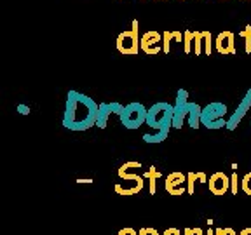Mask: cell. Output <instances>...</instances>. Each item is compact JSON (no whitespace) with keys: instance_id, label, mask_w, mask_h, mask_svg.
I'll return each instance as SVG.
<instances>
[{"instance_id":"4fadbf2b","label":"cell","mask_w":251,"mask_h":235,"mask_svg":"<svg viewBox=\"0 0 251 235\" xmlns=\"http://www.w3.org/2000/svg\"><path fill=\"white\" fill-rule=\"evenodd\" d=\"M235 35L232 31H220L218 35L215 39V51L218 54H224V56H228V54H235Z\"/></svg>"},{"instance_id":"2e32d148","label":"cell","mask_w":251,"mask_h":235,"mask_svg":"<svg viewBox=\"0 0 251 235\" xmlns=\"http://www.w3.org/2000/svg\"><path fill=\"white\" fill-rule=\"evenodd\" d=\"M112 115V110H110V103H100V112H98V125L100 129H105L106 122H108V117Z\"/></svg>"},{"instance_id":"d590c367","label":"cell","mask_w":251,"mask_h":235,"mask_svg":"<svg viewBox=\"0 0 251 235\" xmlns=\"http://www.w3.org/2000/svg\"><path fill=\"white\" fill-rule=\"evenodd\" d=\"M224 2H225V0H224Z\"/></svg>"},{"instance_id":"ffe728a7","label":"cell","mask_w":251,"mask_h":235,"mask_svg":"<svg viewBox=\"0 0 251 235\" xmlns=\"http://www.w3.org/2000/svg\"><path fill=\"white\" fill-rule=\"evenodd\" d=\"M196 181H199L197 180V172L190 171L187 174V193L188 195H194V193H196Z\"/></svg>"},{"instance_id":"5bb4252c","label":"cell","mask_w":251,"mask_h":235,"mask_svg":"<svg viewBox=\"0 0 251 235\" xmlns=\"http://www.w3.org/2000/svg\"><path fill=\"white\" fill-rule=\"evenodd\" d=\"M175 42H183V35H181V31H173V30H166L162 33V51L166 54L173 51V44Z\"/></svg>"},{"instance_id":"6da1fadb","label":"cell","mask_w":251,"mask_h":235,"mask_svg":"<svg viewBox=\"0 0 251 235\" xmlns=\"http://www.w3.org/2000/svg\"><path fill=\"white\" fill-rule=\"evenodd\" d=\"M98 112L100 105L87 94L74 89L68 91L65 114H63V127L75 131V133L91 129L98 122Z\"/></svg>"},{"instance_id":"8d00e7d4","label":"cell","mask_w":251,"mask_h":235,"mask_svg":"<svg viewBox=\"0 0 251 235\" xmlns=\"http://www.w3.org/2000/svg\"><path fill=\"white\" fill-rule=\"evenodd\" d=\"M250 125H251V124H250Z\"/></svg>"},{"instance_id":"ba28073f","label":"cell","mask_w":251,"mask_h":235,"mask_svg":"<svg viewBox=\"0 0 251 235\" xmlns=\"http://www.w3.org/2000/svg\"><path fill=\"white\" fill-rule=\"evenodd\" d=\"M140 47L141 51L149 56H155L162 51V33L155 30L145 31L140 39Z\"/></svg>"},{"instance_id":"836d02e7","label":"cell","mask_w":251,"mask_h":235,"mask_svg":"<svg viewBox=\"0 0 251 235\" xmlns=\"http://www.w3.org/2000/svg\"><path fill=\"white\" fill-rule=\"evenodd\" d=\"M206 235H215V230H211V228H209L208 234H206Z\"/></svg>"},{"instance_id":"cb8c5ba5","label":"cell","mask_w":251,"mask_h":235,"mask_svg":"<svg viewBox=\"0 0 251 235\" xmlns=\"http://www.w3.org/2000/svg\"><path fill=\"white\" fill-rule=\"evenodd\" d=\"M110 110H112V114L121 115V114H122V110H124V105H121V103L114 101V103H110Z\"/></svg>"},{"instance_id":"4316f807","label":"cell","mask_w":251,"mask_h":235,"mask_svg":"<svg viewBox=\"0 0 251 235\" xmlns=\"http://www.w3.org/2000/svg\"><path fill=\"white\" fill-rule=\"evenodd\" d=\"M16 110H18L21 115H28V114H30V106H28V105H18V108H16Z\"/></svg>"},{"instance_id":"44dd1931","label":"cell","mask_w":251,"mask_h":235,"mask_svg":"<svg viewBox=\"0 0 251 235\" xmlns=\"http://www.w3.org/2000/svg\"><path fill=\"white\" fill-rule=\"evenodd\" d=\"M241 190H243L246 195H251V171L246 172L241 180Z\"/></svg>"},{"instance_id":"9a60e30c","label":"cell","mask_w":251,"mask_h":235,"mask_svg":"<svg viewBox=\"0 0 251 235\" xmlns=\"http://www.w3.org/2000/svg\"><path fill=\"white\" fill-rule=\"evenodd\" d=\"M143 178H145V180H149L150 195H155V192H157V178H161V172L157 171V167L150 165L149 171H147L145 174H143Z\"/></svg>"},{"instance_id":"277c9868","label":"cell","mask_w":251,"mask_h":235,"mask_svg":"<svg viewBox=\"0 0 251 235\" xmlns=\"http://www.w3.org/2000/svg\"><path fill=\"white\" fill-rule=\"evenodd\" d=\"M227 105L220 101H213L206 105L201 112V125H204L206 129H222L227 127Z\"/></svg>"},{"instance_id":"1f68e13d","label":"cell","mask_w":251,"mask_h":235,"mask_svg":"<svg viewBox=\"0 0 251 235\" xmlns=\"http://www.w3.org/2000/svg\"><path fill=\"white\" fill-rule=\"evenodd\" d=\"M194 230H196V235H204V234H202V230H201L199 227H196V228H194Z\"/></svg>"},{"instance_id":"9c48e42d","label":"cell","mask_w":251,"mask_h":235,"mask_svg":"<svg viewBox=\"0 0 251 235\" xmlns=\"http://www.w3.org/2000/svg\"><path fill=\"white\" fill-rule=\"evenodd\" d=\"M251 110V87L246 91V94H244V98L241 99V103L237 105V108H235V112L230 115V117L227 118V129L228 131H235L237 129V125H239V122L244 118V115L248 114Z\"/></svg>"},{"instance_id":"7402d4cb","label":"cell","mask_w":251,"mask_h":235,"mask_svg":"<svg viewBox=\"0 0 251 235\" xmlns=\"http://www.w3.org/2000/svg\"><path fill=\"white\" fill-rule=\"evenodd\" d=\"M215 235H237V234H235V230L230 227H218L215 230Z\"/></svg>"},{"instance_id":"7c38bea8","label":"cell","mask_w":251,"mask_h":235,"mask_svg":"<svg viewBox=\"0 0 251 235\" xmlns=\"http://www.w3.org/2000/svg\"><path fill=\"white\" fill-rule=\"evenodd\" d=\"M209 192L213 195H225L230 190V178L224 171H216L209 176Z\"/></svg>"},{"instance_id":"7a4b0ae2","label":"cell","mask_w":251,"mask_h":235,"mask_svg":"<svg viewBox=\"0 0 251 235\" xmlns=\"http://www.w3.org/2000/svg\"><path fill=\"white\" fill-rule=\"evenodd\" d=\"M201 112L202 106L199 103L188 101V93L185 89L176 91V101H175V117H173V127L181 129L185 118L188 120V125L192 129L201 127Z\"/></svg>"},{"instance_id":"f1b7e54d","label":"cell","mask_w":251,"mask_h":235,"mask_svg":"<svg viewBox=\"0 0 251 235\" xmlns=\"http://www.w3.org/2000/svg\"><path fill=\"white\" fill-rule=\"evenodd\" d=\"M197 180H199V183H206V174L204 172H197Z\"/></svg>"},{"instance_id":"8992f818","label":"cell","mask_w":251,"mask_h":235,"mask_svg":"<svg viewBox=\"0 0 251 235\" xmlns=\"http://www.w3.org/2000/svg\"><path fill=\"white\" fill-rule=\"evenodd\" d=\"M117 176L121 178V181L115 183L114 190L119 195H136L145 187V178H141L140 174H134L129 169H124L122 165L119 167Z\"/></svg>"},{"instance_id":"d6986e66","label":"cell","mask_w":251,"mask_h":235,"mask_svg":"<svg viewBox=\"0 0 251 235\" xmlns=\"http://www.w3.org/2000/svg\"><path fill=\"white\" fill-rule=\"evenodd\" d=\"M237 35H239L241 39H244V52L251 54V24H246L244 30H241Z\"/></svg>"},{"instance_id":"4dcf8cb0","label":"cell","mask_w":251,"mask_h":235,"mask_svg":"<svg viewBox=\"0 0 251 235\" xmlns=\"http://www.w3.org/2000/svg\"><path fill=\"white\" fill-rule=\"evenodd\" d=\"M183 235H196V230H194V228H185Z\"/></svg>"},{"instance_id":"83f0119b","label":"cell","mask_w":251,"mask_h":235,"mask_svg":"<svg viewBox=\"0 0 251 235\" xmlns=\"http://www.w3.org/2000/svg\"><path fill=\"white\" fill-rule=\"evenodd\" d=\"M162 235H181V232L180 230H178V228H166V230H164V234H162Z\"/></svg>"},{"instance_id":"484cf974","label":"cell","mask_w":251,"mask_h":235,"mask_svg":"<svg viewBox=\"0 0 251 235\" xmlns=\"http://www.w3.org/2000/svg\"><path fill=\"white\" fill-rule=\"evenodd\" d=\"M117 235H138V234H136V230H134V228L124 227V228H121V230L117 232Z\"/></svg>"},{"instance_id":"ac0fdd59","label":"cell","mask_w":251,"mask_h":235,"mask_svg":"<svg viewBox=\"0 0 251 235\" xmlns=\"http://www.w3.org/2000/svg\"><path fill=\"white\" fill-rule=\"evenodd\" d=\"M194 40H196V31L185 30L183 31V52L185 54H190V52H192Z\"/></svg>"},{"instance_id":"603a6c76","label":"cell","mask_w":251,"mask_h":235,"mask_svg":"<svg viewBox=\"0 0 251 235\" xmlns=\"http://www.w3.org/2000/svg\"><path fill=\"white\" fill-rule=\"evenodd\" d=\"M138 235H161V234L153 227H143V228H140V234Z\"/></svg>"},{"instance_id":"e0dca14e","label":"cell","mask_w":251,"mask_h":235,"mask_svg":"<svg viewBox=\"0 0 251 235\" xmlns=\"http://www.w3.org/2000/svg\"><path fill=\"white\" fill-rule=\"evenodd\" d=\"M169 131H157L155 134H143V141L150 143V145H157V143H162L164 140H168Z\"/></svg>"},{"instance_id":"30bf717a","label":"cell","mask_w":251,"mask_h":235,"mask_svg":"<svg viewBox=\"0 0 251 235\" xmlns=\"http://www.w3.org/2000/svg\"><path fill=\"white\" fill-rule=\"evenodd\" d=\"M164 187L169 195H183L187 192V174L180 171H175L168 174L164 181Z\"/></svg>"},{"instance_id":"d6a6232c","label":"cell","mask_w":251,"mask_h":235,"mask_svg":"<svg viewBox=\"0 0 251 235\" xmlns=\"http://www.w3.org/2000/svg\"><path fill=\"white\" fill-rule=\"evenodd\" d=\"M77 183H93V180H77Z\"/></svg>"},{"instance_id":"f546056e","label":"cell","mask_w":251,"mask_h":235,"mask_svg":"<svg viewBox=\"0 0 251 235\" xmlns=\"http://www.w3.org/2000/svg\"><path fill=\"white\" fill-rule=\"evenodd\" d=\"M239 235H251V227H246L239 232Z\"/></svg>"},{"instance_id":"52a82bcc","label":"cell","mask_w":251,"mask_h":235,"mask_svg":"<svg viewBox=\"0 0 251 235\" xmlns=\"http://www.w3.org/2000/svg\"><path fill=\"white\" fill-rule=\"evenodd\" d=\"M147 114H149V108H147L143 103L133 101L124 106V110H122V114L119 115V118H121L122 125H124L126 129L134 131V129H138L140 125L147 124Z\"/></svg>"},{"instance_id":"d4e9b609","label":"cell","mask_w":251,"mask_h":235,"mask_svg":"<svg viewBox=\"0 0 251 235\" xmlns=\"http://www.w3.org/2000/svg\"><path fill=\"white\" fill-rule=\"evenodd\" d=\"M230 190L234 195H237V172L234 171V174L230 176Z\"/></svg>"},{"instance_id":"e575fe53","label":"cell","mask_w":251,"mask_h":235,"mask_svg":"<svg viewBox=\"0 0 251 235\" xmlns=\"http://www.w3.org/2000/svg\"><path fill=\"white\" fill-rule=\"evenodd\" d=\"M181 2H183V0H181Z\"/></svg>"},{"instance_id":"3957f363","label":"cell","mask_w":251,"mask_h":235,"mask_svg":"<svg viewBox=\"0 0 251 235\" xmlns=\"http://www.w3.org/2000/svg\"><path fill=\"white\" fill-rule=\"evenodd\" d=\"M173 117H175V105L168 101H159L149 108L147 125L155 131H171Z\"/></svg>"},{"instance_id":"8fae6325","label":"cell","mask_w":251,"mask_h":235,"mask_svg":"<svg viewBox=\"0 0 251 235\" xmlns=\"http://www.w3.org/2000/svg\"><path fill=\"white\" fill-rule=\"evenodd\" d=\"M213 35L211 31L202 30V31H196V40H194V54L196 56H211L213 52Z\"/></svg>"},{"instance_id":"5b68a950","label":"cell","mask_w":251,"mask_h":235,"mask_svg":"<svg viewBox=\"0 0 251 235\" xmlns=\"http://www.w3.org/2000/svg\"><path fill=\"white\" fill-rule=\"evenodd\" d=\"M140 23L138 20H133L129 30L121 31L117 35V40H115V47L117 51L124 56H136L140 52Z\"/></svg>"}]
</instances>
